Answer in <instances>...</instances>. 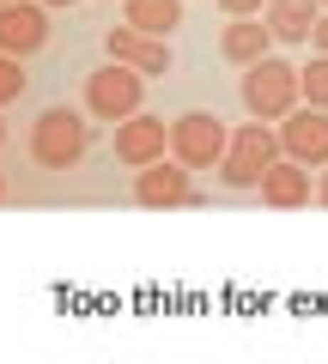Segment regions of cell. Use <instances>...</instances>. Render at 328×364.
I'll use <instances>...</instances> for the list:
<instances>
[{"label": "cell", "mask_w": 328, "mask_h": 364, "mask_svg": "<svg viewBox=\"0 0 328 364\" xmlns=\"http://www.w3.org/2000/svg\"><path fill=\"white\" fill-rule=\"evenodd\" d=\"M316 200H322V207H328V164H322V182H316Z\"/></svg>", "instance_id": "ac0fdd59"}, {"label": "cell", "mask_w": 328, "mask_h": 364, "mask_svg": "<svg viewBox=\"0 0 328 364\" xmlns=\"http://www.w3.org/2000/svg\"><path fill=\"white\" fill-rule=\"evenodd\" d=\"M262 6H268V0H219L225 18H262Z\"/></svg>", "instance_id": "2e32d148"}, {"label": "cell", "mask_w": 328, "mask_h": 364, "mask_svg": "<svg viewBox=\"0 0 328 364\" xmlns=\"http://www.w3.org/2000/svg\"><path fill=\"white\" fill-rule=\"evenodd\" d=\"M316 6H322V13H328V0H316Z\"/></svg>", "instance_id": "ffe728a7"}, {"label": "cell", "mask_w": 328, "mask_h": 364, "mask_svg": "<svg viewBox=\"0 0 328 364\" xmlns=\"http://www.w3.org/2000/svg\"><path fill=\"white\" fill-rule=\"evenodd\" d=\"M316 18H322L316 0H268V6H262V25H268L274 43H310Z\"/></svg>", "instance_id": "8992f818"}, {"label": "cell", "mask_w": 328, "mask_h": 364, "mask_svg": "<svg viewBox=\"0 0 328 364\" xmlns=\"http://www.w3.org/2000/svg\"><path fill=\"white\" fill-rule=\"evenodd\" d=\"M13 85H18V79H13V73H6V67H0V91H13Z\"/></svg>", "instance_id": "d6986e66"}, {"label": "cell", "mask_w": 328, "mask_h": 364, "mask_svg": "<svg viewBox=\"0 0 328 364\" xmlns=\"http://www.w3.org/2000/svg\"><path fill=\"white\" fill-rule=\"evenodd\" d=\"M280 158H292V164H304V170H322L328 164V116L322 109H292L286 122H280Z\"/></svg>", "instance_id": "277c9868"}, {"label": "cell", "mask_w": 328, "mask_h": 364, "mask_svg": "<svg viewBox=\"0 0 328 364\" xmlns=\"http://www.w3.org/2000/svg\"><path fill=\"white\" fill-rule=\"evenodd\" d=\"M128 25L140 31V37H171L176 25H183V0H128Z\"/></svg>", "instance_id": "7c38bea8"}, {"label": "cell", "mask_w": 328, "mask_h": 364, "mask_svg": "<svg viewBox=\"0 0 328 364\" xmlns=\"http://www.w3.org/2000/svg\"><path fill=\"white\" fill-rule=\"evenodd\" d=\"M225 140H231V128H225L219 116H207V109H195V116H183L171 128V152H176L183 170H219Z\"/></svg>", "instance_id": "3957f363"}, {"label": "cell", "mask_w": 328, "mask_h": 364, "mask_svg": "<svg viewBox=\"0 0 328 364\" xmlns=\"http://www.w3.org/2000/svg\"><path fill=\"white\" fill-rule=\"evenodd\" d=\"M243 109H250L255 122H286L292 109H298V67L280 61V55L243 67Z\"/></svg>", "instance_id": "6da1fadb"}, {"label": "cell", "mask_w": 328, "mask_h": 364, "mask_svg": "<svg viewBox=\"0 0 328 364\" xmlns=\"http://www.w3.org/2000/svg\"><path fill=\"white\" fill-rule=\"evenodd\" d=\"M0 37L18 43V49H31V43L43 37V18L37 13H0Z\"/></svg>", "instance_id": "9a60e30c"}, {"label": "cell", "mask_w": 328, "mask_h": 364, "mask_svg": "<svg viewBox=\"0 0 328 364\" xmlns=\"http://www.w3.org/2000/svg\"><path fill=\"white\" fill-rule=\"evenodd\" d=\"M298 104L328 116V55H310V67H298Z\"/></svg>", "instance_id": "5bb4252c"}, {"label": "cell", "mask_w": 328, "mask_h": 364, "mask_svg": "<svg viewBox=\"0 0 328 364\" xmlns=\"http://www.w3.org/2000/svg\"><path fill=\"white\" fill-rule=\"evenodd\" d=\"M164 122L158 116H140V122H128V128L116 134V152H122V164H134V170H146V164H158L164 158Z\"/></svg>", "instance_id": "8fae6325"}, {"label": "cell", "mask_w": 328, "mask_h": 364, "mask_svg": "<svg viewBox=\"0 0 328 364\" xmlns=\"http://www.w3.org/2000/svg\"><path fill=\"white\" fill-rule=\"evenodd\" d=\"M219 55H225L231 67H255V61L274 55V37H268L262 18H231V25L219 31Z\"/></svg>", "instance_id": "52a82bcc"}, {"label": "cell", "mask_w": 328, "mask_h": 364, "mask_svg": "<svg viewBox=\"0 0 328 364\" xmlns=\"http://www.w3.org/2000/svg\"><path fill=\"white\" fill-rule=\"evenodd\" d=\"M310 43H316V55H328V13L316 18V31H310Z\"/></svg>", "instance_id": "e0dca14e"}, {"label": "cell", "mask_w": 328, "mask_h": 364, "mask_svg": "<svg viewBox=\"0 0 328 364\" xmlns=\"http://www.w3.org/2000/svg\"><path fill=\"white\" fill-rule=\"evenodd\" d=\"M79 140H85V128H79L73 116H49V128H43V158H73L79 152Z\"/></svg>", "instance_id": "4fadbf2b"}, {"label": "cell", "mask_w": 328, "mask_h": 364, "mask_svg": "<svg viewBox=\"0 0 328 364\" xmlns=\"http://www.w3.org/2000/svg\"><path fill=\"white\" fill-rule=\"evenodd\" d=\"M110 55L128 73H171V43L140 37V31H110Z\"/></svg>", "instance_id": "ba28073f"}, {"label": "cell", "mask_w": 328, "mask_h": 364, "mask_svg": "<svg viewBox=\"0 0 328 364\" xmlns=\"http://www.w3.org/2000/svg\"><path fill=\"white\" fill-rule=\"evenodd\" d=\"M280 158V140L268 122H243V128L225 140V158H219V182L225 188H255L262 182V170Z\"/></svg>", "instance_id": "7a4b0ae2"}, {"label": "cell", "mask_w": 328, "mask_h": 364, "mask_svg": "<svg viewBox=\"0 0 328 364\" xmlns=\"http://www.w3.org/2000/svg\"><path fill=\"white\" fill-rule=\"evenodd\" d=\"M255 188H262V200H268V207L292 213V207H304V200H310V170H304V164H292V158H274V164L262 170V182H255Z\"/></svg>", "instance_id": "5b68a950"}, {"label": "cell", "mask_w": 328, "mask_h": 364, "mask_svg": "<svg viewBox=\"0 0 328 364\" xmlns=\"http://www.w3.org/2000/svg\"><path fill=\"white\" fill-rule=\"evenodd\" d=\"M140 200H146V207H183V200H201V195L189 188V170L183 164H164V158H158V164L140 170Z\"/></svg>", "instance_id": "30bf717a"}, {"label": "cell", "mask_w": 328, "mask_h": 364, "mask_svg": "<svg viewBox=\"0 0 328 364\" xmlns=\"http://www.w3.org/2000/svg\"><path fill=\"white\" fill-rule=\"evenodd\" d=\"M92 109L97 116H134L140 109V73H128V67H110V73L92 79Z\"/></svg>", "instance_id": "9c48e42d"}]
</instances>
